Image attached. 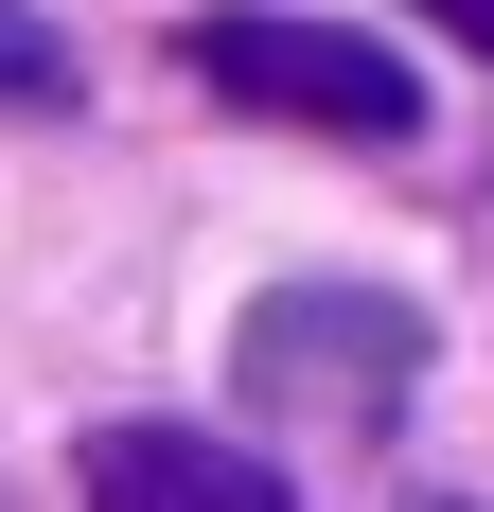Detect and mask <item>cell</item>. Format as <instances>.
I'll use <instances>...</instances> for the list:
<instances>
[{"mask_svg": "<svg viewBox=\"0 0 494 512\" xmlns=\"http://www.w3.org/2000/svg\"><path fill=\"white\" fill-rule=\"evenodd\" d=\"M195 89L247 106V124H318V142H406L424 124V71L371 18H283V0H212L195 18Z\"/></svg>", "mask_w": 494, "mask_h": 512, "instance_id": "cell-2", "label": "cell"}, {"mask_svg": "<svg viewBox=\"0 0 494 512\" xmlns=\"http://www.w3.org/2000/svg\"><path fill=\"white\" fill-rule=\"evenodd\" d=\"M230 389L265 424H318V442H389V407L424 389V301L389 283H265L230 336Z\"/></svg>", "mask_w": 494, "mask_h": 512, "instance_id": "cell-1", "label": "cell"}, {"mask_svg": "<svg viewBox=\"0 0 494 512\" xmlns=\"http://www.w3.org/2000/svg\"><path fill=\"white\" fill-rule=\"evenodd\" d=\"M424 512H477V495H424Z\"/></svg>", "mask_w": 494, "mask_h": 512, "instance_id": "cell-6", "label": "cell"}, {"mask_svg": "<svg viewBox=\"0 0 494 512\" xmlns=\"http://www.w3.org/2000/svg\"><path fill=\"white\" fill-rule=\"evenodd\" d=\"M0 106H71V36L36 0H0Z\"/></svg>", "mask_w": 494, "mask_h": 512, "instance_id": "cell-4", "label": "cell"}, {"mask_svg": "<svg viewBox=\"0 0 494 512\" xmlns=\"http://www.w3.org/2000/svg\"><path fill=\"white\" fill-rule=\"evenodd\" d=\"M89 512H300L283 460H247L212 424H89V460H71Z\"/></svg>", "mask_w": 494, "mask_h": 512, "instance_id": "cell-3", "label": "cell"}, {"mask_svg": "<svg viewBox=\"0 0 494 512\" xmlns=\"http://www.w3.org/2000/svg\"><path fill=\"white\" fill-rule=\"evenodd\" d=\"M406 18H442L459 53H494V0H406Z\"/></svg>", "mask_w": 494, "mask_h": 512, "instance_id": "cell-5", "label": "cell"}]
</instances>
